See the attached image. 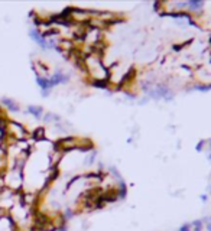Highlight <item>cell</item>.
Listing matches in <instances>:
<instances>
[{
	"label": "cell",
	"mask_w": 211,
	"mask_h": 231,
	"mask_svg": "<svg viewBox=\"0 0 211 231\" xmlns=\"http://www.w3.org/2000/svg\"><path fill=\"white\" fill-rule=\"evenodd\" d=\"M162 9H164V2H155V3H153V10H155V12L162 13Z\"/></svg>",
	"instance_id": "cell-12"
},
{
	"label": "cell",
	"mask_w": 211,
	"mask_h": 231,
	"mask_svg": "<svg viewBox=\"0 0 211 231\" xmlns=\"http://www.w3.org/2000/svg\"><path fill=\"white\" fill-rule=\"evenodd\" d=\"M48 79H49V85L52 88V87L58 85V84H67L71 79V75L70 74H64L60 69V71H57L54 75H51V78H48Z\"/></svg>",
	"instance_id": "cell-1"
},
{
	"label": "cell",
	"mask_w": 211,
	"mask_h": 231,
	"mask_svg": "<svg viewBox=\"0 0 211 231\" xmlns=\"http://www.w3.org/2000/svg\"><path fill=\"white\" fill-rule=\"evenodd\" d=\"M146 103H149V98H148V97H142V98L138 100L139 106H143V104H146Z\"/></svg>",
	"instance_id": "cell-17"
},
{
	"label": "cell",
	"mask_w": 211,
	"mask_h": 231,
	"mask_svg": "<svg viewBox=\"0 0 211 231\" xmlns=\"http://www.w3.org/2000/svg\"><path fill=\"white\" fill-rule=\"evenodd\" d=\"M205 228H207L208 231H211V223H210V221H208V223L205 224Z\"/></svg>",
	"instance_id": "cell-21"
},
{
	"label": "cell",
	"mask_w": 211,
	"mask_h": 231,
	"mask_svg": "<svg viewBox=\"0 0 211 231\" xmlns=\"http://www.w3.org/2000/svg\"><path fill=\"white\" fill-rule=\"evenodd\" d=\"M62 217H64V220H70V218H73L74 217V210L67 208L65 211H64V214H62Z\"/></svg>",
	"instance_id": "cell-13"
},
{
	"label": "cell",
	"mask_w": 211,
	"mask_h": 231,
	"mask_svg": "<svg viewBox=\"0 0 211 231\" xmlns=\"http://www.w3.org/2000/svg\"><path fill=\"white\" fill-rule=\"evenodd\" d=\"M178 231H192V228H191V224H190V223H187V224L181 225V227H179V230H178Z\"/></svg>",
	"instance_id": "cell-15"
},
{
	"label": "cell",
	"mask_w": 211,
	"mask_h": 231,
	"mask_svg": "<svg viewBox=\"0 0 211 231\" xmlns=\"http://www.w3.org/2000/svg\"><path fill=\"white\" fill-rule=\"evenodd\" d=\"M207 194H208V195H211V185H208V186H207Z\"/></svg>",
	"instance_id": "cell-22"
},
{
	"label": "cell",
	"mask_w": 211,
	"mask_h": 231,
	"mask_svg": "<svg viewBox=\"0 0 211 231\" xmlns=\"http://www.w3.org/2000/svg\"><path fill=\"white\" fill-rule=\"evenodd\" d=\"M207 199H208V197H207V195H201V201H203V202H207Z\"/></svg>",
	"instance_id": "cell-20"
},
{
	"label": "cell",
	"mask_w": 211,
	"mask_h": 231,
	"mask_svg": "<svg viewBox=\"0 0 211 231\" xmlns=\"http://www.w3.org/2000/svg\"><path fill=\"white\" fill-rule=\"evenodd\" d=\"M203 7H204V2H200V0H190V2H188V13H190V12H192V13L201 12Z\"/></svg>",
	"instance_id": "cell-4"
},
{
	"label": "cell",
	"mask_w": 211,
	"mask_h": 231,
	"mask_svg": "<svg viewBox=\"0 0 211 231\" xmlns=\"http://www.w3.org/2000/svg\"><path fill=\"white\" fill-rule=\"evenodd\" d=\"M49 91L51 90H42V97H48L49 95Z\"/></svg>",
	"instance_id": "cell-19"
},
{
	"label": "cell",
	"mask_w": 211,
	"mask_h": 231,
	"mask_svg": "<svg viewBox=\"0 0 211 231\" xmlns=\"http://www.w3.org/2000/svg\"><path fill=\"white\" fill-rule=\"evenodd\" d=\"M44 121L45 123H51V121H54V123H61L62 121V119H61L58 114H54V113H46L45 116H44Z\"/></svg>",
	"instance_id": "cell-5"
},
{
	"label": "cell",
	"mask_w": 211,
	"mask_h": 231,
	"mask_svg": "<svg viewBox=\"0 0 211 231\" xmlns=\"http://www.w3.org/2000/svg\"><path fill=\"white\" fill-rule=\"evenodd\" d=\"M208 159H210V160H211V152L208 153Z\"/></svg>",
	"instance_id": "cell-24"
},
{
	"label": "cell",
	"mask_w": 211,
	"mask_h": 231,
	"mask_svg": "<svg viewBox=\"0 0 211 231\" xmlns=\"http://www.w3.org/2000/svg\"><path fill=\"white\" fill-rule=\"evenodd\" d=\"M190 91H200V92H208L211 90V82L205 84V82H195L194 85L188 87Z\"/></svg>",
	"instance_id": "cell-3"
},
{
	"label": "cell",
	"mask_w": 211,
	"mask_h": 231,
	"mask_svg": "<svg viewBox=\"0 0 211 231\" xmlns=\"http://www.w3.org/2000/svg\"><path fill=\"white\" fill-rule=\"evenodd\" d=\"M28 113H31L33 117H36V119H41L44 110H42V107H39V106H29L28 107Z\"/></svg>",
	"instance_id": "cell-7"
},
{
	"label": "cell",
	"mask_w": 211,
	"mask_h": 231,
	"mask_svg": "<svg viewBox=\"0 0 211 231\" xmlns=\"http://www.w3.org/2000/svg\"><path fill=\"white\" fill-rule=\"evenodd\" d=\"M155 90L158 91L161 100H164L166 95L171 92V88H169V85H168L166 82H156V84H155Z\"/></svg>",
	"instance_id": "cell-2"
},
{
	"label": "cell",
	"mask_w": 211,
	"mask_h": 231,
	"mask_svg": "<svg viewBox=\"0 0 211 231\" xmlns=\"http://www.w3.org/2000/svg\"><path fill=\"white\" fill-rule=\"evenodd\" d=\"M33 139L35 140H45V129L44 127H38L33 132Z\"/></svg>",
	"instance_id": "cell-10"
},
{
	"label": "cell",
	"mask_w": 211,
	"mask_h": 231,
	"mask_svg": "<svg viewBox=\"0 0 211 231\" xmlns=\"http://www.w3.org/2000/svg\"><path fill=\"white\" fill-rule=\"evenodd\" d=\"M36 82H38V85H39L42 90H51V85H49V79L46 78V77L38 75V77H36Z\"/></svg>",
	"instance_id": "cell-6"
},
{
	"label": "cell",
	"mask_w": 211,
	"mask_h": 231,
	"mask_svg": "<svg viewBox=\"0 0 211 231\" xmlns=\"http://www.w3.org/2000/svg\"><path fill=\"white\" fill-rule=\"evenodd\" d=\"M174 98H175V92H174V91H171V92H169V94H168V95H166V97H165V98H164V100H165L166 103H169V101H172V100H174Z\"/></svg>",
	"instance_id": "cell-16"
},
{
	"label": "cell",
	"mask_w": 211,
	"mask_h": 231,
	"mask_svg": "<svg viewBox=\"0 0 211 231\" xmlns=\"http://www.w3.org/2000/svg\"><path fill=\"white\" fill-rule=\"evenodd\" d=\"M205 145H207L205 140H200V142L197 143V146H195V150H197V152H203V149H204Z\"/></svg>",
	"instance_id": "cell-14"
},
{
	"label": "cell",
	"mask_w": 211,
	"mask_h": 231,
	"mask_svg": "<svg viewBox=\"0 0 211 231\" xmlns=\"http://www.w3.org/2000/svg\"><path fill=\"white\" fill-rule=\"evenodd\" d=\"M97 150H91L90 152V155H87L86 158H84V165L87 166H91L94 165V162H96V158H97Z\"/></svg>",
	"instance_id": "cell-8"
},
{
	"label": "cell",
	"mask_w": 211,
	"mask_h": 231,
	"mask_svg": "<svg viewBox=\"0 0 211 231\" xmlns=\"http://www.w3.org/2000/svg\"><path fill=\"white\" fill-rule=\"evenodd\" d=\"M126 98L127 100H136V94H132V92H126Z\"/></svg>",
	"instance_id": "cell-18"
},
{
	"label": "cell",
	"mask_w": 211,
	"mask_h": 231,
	"mask_svg": "<svg viewBox=\"0 0 211 231\" xmlns=\"http://www.w3.org/2000/svg\"><path fill=\"white\" fill-rule=\"evenodd\" d=\"M90 84L93 87H96V88H103V90H106L110 82L109 81H104V79H99V81H90Z\"/></svg>",
	"instance_id": "cell-11"
},
{
	"label": "cell",
	"mask_w": 211,
	"mask_h": 231,
	"mask_svg": "<svg viewBox=\"0 0 211 231\" xmlns=\"http://www.w3.org/2000/svg\"><path fill=\"white\" fill-rule=\"evenodd\" d=\"M2 103L3 104H6V107L9 108V110H12V111H19L20 108H19V106L15 103L13 100H9V98H2Z\"/></svg>",
	"instance_id": "cell-9"
},
{
	"label": "cell",
	"mask_w": 211,
	"mask_h": 231,
	"mask_svg": "<svg viewBox=\"0 0 211 231\" xmlns=\"http://www.w3.org/2000/svg\"><path fill=\"white\" fill-rule=\"evenodd\" d=\"M58 231H67V227H65V225H64V227H61V228H60V230H58Z\"/></svg>",
	"instance_id": "cell-23"
}]
</instances>
